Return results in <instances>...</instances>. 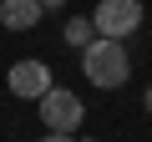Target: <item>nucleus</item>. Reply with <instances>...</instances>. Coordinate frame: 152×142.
I'll return each instance as SVG.
<instances>
[{
  "label": "nucleus",
  "mask_w": 152,
  "mask_h": 142,
  "mask_svg": "<svg viewBox=\"0 0 152 142\" xmlns=\"http://www.w3.org/2000/svg\"><path fill=\"white\" fill-rule=\"evenodd\" d=\"M81 71H86V81H91L96 91H117V86H127V76H132V56H127L122 41L96 36V41L81 51Z\"/></svg>",
  "instance_id": "f257e3e1"
},
{
  "label": "nucleus",
  "mask_w": 152,
  "mask_h": 142,
  "mask_svg": "<svg viewBox=\"0 0 152 142\" xmlns=\"http://www.w3.org/2000/svg\"><path fill=\"white\" fill-rule=\"evenodd\" d=\"M142 0H102V5L91 10V26H96V36H107V41H127V36H137L142 31Z\"/></svg>",
  "instance_id": "f03ea898"
},
{
  "label": "nucleus",
  "mask_w": 152,
  "mask_h": 142,
  "mask_svg": "<svg viewBox=\"0 0 152 142\" xmlns=\"http://www.w3.org/2000/svg\"><path fill=\"white\" fill-rule=\"evenodd\" d=\"M36 107H41V127L46 132H76L81 117H86V102L76 97V91H66V86H51Z\"/></svg>",
  "instance_id": "7ed1b4c3"
},
{
  "label": "nucleus",
  "mask_w": 152,
  "mask_h": 142,
  "mask_svg": "<svg viewBox=\"0 0 152 142\" xmlns=\"http://www.w3.org/2000/svg\"><path fill=\"white\" fill-rule=\"evenodd\" d=\"M5 86H10L15 97H26V102H41V97H46L56 81H51V66H46L41 56H26V61H15V66H10Z\"/></svg>",
  "instance_id": "20e7f679"
},
{
  "label": "nucleus",
  "mask_w": 152,
  "mask_h": 142,
  "mask_svg": "<svg viewBox=\"0 0 152 142\" xmlns=\"http://www.w3.org/2000/svg\"><path fill=\"white\" fill-rule=\"evenodd\" d=\"M41 15H46L41 0H0V26L5 31H31Z\"/></svg>",
  "instance_id": "39448f33"
},
{
  "label": "nucleus",
  "mask_w": 152,
  "mask_h": 142,
  "mask_svg": "<svg viewBox=\"0 0 152 142\" xmlns=\"http://www.w3.org/2000/svg\"><path fill=\"white\" fill-rule=\"evenodd\" d=\"M61 41H66V46H76V51H86V46L96 41V26H91V15H76V20H66Z\"/></svg>",
  "instance_id": "423d86ee"
},
{
  "label": "nucleus",
  "mask_w": 152,
  "mask_h": 142,
  "mask_svg": "<svg viewBox=\"0 0 152 142\" xmlns=\"http://www.w3.org/2000/svg\"><path fill=\"white\" fill-rule=\"evenodd\" d=\"M41 142H86V137H76V132H46Z\"/></svg>",
  "instance_id": "0eeeda50"
},
{
  "label": "nucleus",
  "mask_w": 152,
  "mask_h": 142,
  "mask_svg": "<svg viewBox=\"0 0 152 142\" xmlns=\"http://www.w3.org/2000/svg\"><path fill=\"white\" fill-rule=\"evenodd\" d=\"M66 5V0H41V10H61Z\"/></svg>",
  "instance_id": "6e6552de"
},
{
  "label": "nucleus",
  "mask_w": 152,
  "mask_h": 142,
  "mask_svg": "<svg viewBox=\"0 0 152 142\" xmlns=\"http://www.w3.org/2000/svg\"><path fill=\"white\" fill-rule=\"evenodd\" d=\"M142 107H147V112H152V86H147V97H142Z\"/></svg>",
  "instance_id": "1a4fd4ad"
}]
</instances>
